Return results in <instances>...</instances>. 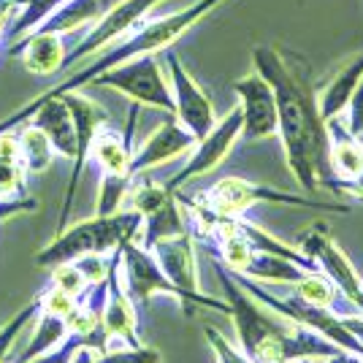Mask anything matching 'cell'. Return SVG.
I'll use <instances>...</instances> for the list:
<instances>
[{"label":"cell","mask_w":363,"mask_h":363,"mask_svg":"<svg viewBox=\"0 0 363 363\" xmlns=\"http://www.w3.org/2000/svg\"><path fill=\"white\" fill-rule=\"evenodd\" d=\"M141 230V214L136 209H120L114 214H95L90 220L74 223L55 233V239L35 255V263L44 269H55L60 263H71L82 255H111L122 242L136 239Z\"/></svg>","instance_id":"3"},{"label":"cell","mask_w":363,"mask_h":363,"mask_svg":"<svg viewBox=\"0 0 363 363\" xmlns=\"http://www.w3.org/2000/svg\"><path fill=\"white\" fill-rule=\"evenodd\" d=\"M65 101V106L71 108V117H74L76 125V155H74V171H71V179H68V190H65V198H62L60 206V217H57V233L68 225V214H71V206H74L76 190H79V182H82V174L90 163V147L95 133L108 122L106 108L101 104H95L92 98L82 95L79 90L74 92H62L57 95Z\"/></svg>","instance_id":"8"},{"label":"cell","mask_w":363,"mask_h":363,"mask_svg":"<svg viewBox=\"0 0 363 363\" xmlns=\"http://www.w3.org/2000/svg\"><path fill=\"white\" fill-rule=\"evenodd\" d=\"M252 68L272 84L277 98V136L282 138L290 174L303 193H318L320 187L339 193V179L328 160L331 130L320 117L315 95L274 46L260 44L252 49Z\"/></svg>","instance_id":"1"},{"label":"cell","mask_w":363,"mask_h":363,"mask_svg":"<svg viewBox=\"0 0 363 363\" xmlns=\"http://www.w3.org/2000/svg\"><path fill=\"white\" fill-rule=\"evenodd\" d=\"M76 263V269L82 272V277L87 279V285H98L108 277V266H111V255H82L71 260Z\"/></svg>","instance_id":"31"},{"label":"cell","mask_w":363,"mask_h":363,"mask_svg":"<svg viewBox=\"0 0 363 363\" xmlns=\"http://www.w3.org/2000/svg\"><path fill=\"white\" fill-rule=\"evenodd\" d=\"M65 52H68L65 35L46 30H30L28 35L16 38L14 44H9V55L11 57H22L25 71L35 76L60 74Z\"/></svg>","instance_id":"15"},{"label":"cell","mask_w":363,"mask_h":363,"mask_svg":"<svg viewBox=\"0 0 363 363\" xmlns=\"http://www.w3.org/2000/svg\"><path fill=\"white\" fill-rule=\"evenodd\" d=\"M336 363H363V358H358V355H345L342 361H336Z\"/></svg>","instance_id":"39"},{"label":"cell","mask_w":363,"mask_h":363,"mask_svg":"<svg viewBox=\"0 0 363 363\" xmlns=\"http://www.w3.org/2000/svg\"><path fill=\"white\" fill-rule=\"evenodd\" d=\"M331 130V150H328V160H331L333 177L339 179V193L342 184L352 182L363 171V147L358 138H352L347 130H336L333 125H328Z\"/></svg>","instance_id":"21"},{"label":"cell","mask_w":363,"mask_h":363,"mask_svg":"<svg viewBox=\"0 0 363 363\" xmlns=\"http://www.w3.org/2000/svg\"><path fill=\"white\" fill-rule=\"evenodd\" d=\"M233 92L239 95L236 106L242 111L244 141H263L277 136V98L272 84L252 68L247 76H239L233 82Z\"/></svg>","instance_id":"13"},{"label":"cell","mask_w":363,"mask_h":363,"mask_svg":"<svg viewBox=\"0 0 363 363\" xmlns=\"http://www.w3.org/2000/svg\"><path fill=\"white\" fill-rule=\"evenodd\" d=\"M345 114H347L345 130H347L352 138H361L363 136V76H361V82H358V87H355V92H352V98H350Z\"/></svg>","instance_id":"34"},{"label":"cell","mask_w":363,"mask_h":363,"mask_svg":"<svg viewBox=\"0 0 363 363\" xmlns=\"http://www.w3.org/2000/svg\"><path fill=\"white\" fill-rule=\"evenodd\" d=\"M203 333H206V342H209V347H212V352H214V363H252V358H250L244 350L233 347L217 328L206 325Z\"/></svg>","instance_id":"29"},{"label":"cell","mask_w":363,"mask_h":363,"mask_svg":"<svg viewBox=\"0 0 363 363\" xmlns=\"http://www.w3.org/2000/svg\"><path fill=\"white\" fill-rule=\"evenodd\" d=\"M298 250L331 279L333 285L339 288V293L363 315L361 277L352 269V263L347 260V255L336 247V242H331V236H328V230H325L323 223H318V225L309 228V230H303L301 236H298Z\"/></svg>","instance_id":"11"},{"label":"cell","mask_w":363,"mask_h":363,"mask_svg":"<svg viewBox=\"0 0 363 363\" xmlns=\"http://www.w3.org/2000/svg\"><path fill=\"white\" fill-rule=\"evenodd\" d=\"M339 320L345 323V328L355 336V342L363 347V315H358V312H350V315H339Z\"/></svg>","instance_id":"36"},{"label":"cell","mask_w":363,"mask_h":363,"mask_svg":"<svg viewBox=\"0 0 363 363\" xmlns=\"http://www.w3.org/2000/svg\"><path fill=\"white\" fill-rule=\"evenodd\" d=\"M193 147H196V136L168 114V120L163 125H157L150 136L144 138V144L138 150H133L128 174L136 179V177L147 174L152 168L166 166V163L177 160V157L190 155Z\"/></svg>","instance_id":"14"},{"label":"cell","mask_w":363,"mask_h":363,"mask_svg":"<svg viewBox=\"0 0 363 363\" xmlns=\"http://www.w3.org/2000/svg\"><path fill=\"white\" fill-rule=\"evenodd\" d=\"M108 6H111L108 0H65L60 9H55L35 30L68 35V33H76L82 28H92L101 16L106 14Z\"/></svg>","instance_id":"18"},{"label":"cell","mask_w":363,"mask_h":363,"mask_svg":"<svg viewBox=\"0 0 363 363\" xmlns=\"http://www.w3.org/2000/svg\"><path fill=\"white\" fill-rule=\"evenodd\" d=\"M225 0H196L190 6H184L182 11H174V14L157 16V19H144L138 28L128 33L125 38H120L117 44H111L108 49L98 52L92 62L76 68L68 79H62L60 84L49 87L46 92H41L38 98H57L62 92H74L79 87H90V82L98 74H104L114 65H122V62L133 60V57H141V55H160L179 41L187 30H193L198 22H203L206 16L212 14L214 9H220Z\"/></svg>","instance_id":"2"},{"label":"cell","mask_w":363,"mask_h":363,"mask_svg":"<svg viewBox=\"0 0 363 363\" xmlns=\"http://www.w3.org/2000/svg\"><path fill=\"white\" fill-rule=\"evenodd\" d=\"M120 277L125 293L138 306H147L152 296H157V293L171 296L182 303V293L168 282L166 274L160 272L155 255L150 250H144L136 239H128L120 244Z\"/></svg>","instance_id":"12"},{"label":"cell","mask_w":363,"mask_h":363,"mask_svg":"<svg viewBox=\"0 0 363 363\" xmlns=\"http://www.w3.org/2000/svg\"><path fill=\"white\" fill-rule=\"evenodd\" d=\"M0 363H6V358H0Z\"/></svg>","instance_id":"40"},{"label":"cell","mask_w":363,"mask_h":363,"mask_svg":"<svg viewBox=\"0 0 363 363\" xmlns=\"http://www.w3.org/2000/svg\"><path fill=\"white\" fill-rule=\"evenodd\" d=\"M201 206H206L214 214H225V217H242L247 209H252L257 203H282V206H301V209H320V212H342L347 214L350 206L345 203H320L309 196H296L285 193L269 184H257V182L242 179V177H225V179L214 182L209 190L198 193L196 198Z\"/></svg>","instance_id":"4"},{"label":"cell","mask_w":363,"mask_h":363,"mask_svg":"<svg viewBox=\"0 0 363 363\" xmlns=\"http://www.w3.org/2000/svg\"><path fill=\"white\" fill-rule=\"evenodd\" d=\"M293 288H296V296H298L301 301L312 303V306H323V309H336V303L342 298L339 288H336L320 269L306 272Z\"/></svg>","instance_id":"25"},{"label":"cell","mask_w":363,"mask_h":363,"mask_svg":"<svg viewBox=\"0 0 363 363\" xmlns=\"http://www.w3.org/2000/svg\"><path fill=\"white\" fill-rule=\"evenodd\" d=\"M90 84L120 92L138 106H150L163 111V114H174L171 84H168V76L163 74V68L157 62V55H141V57H133L122 65H114V68L95 76Z\"/></svg>","instance_id":"5"},{"label":"cell","mask_w":363,"mask_h":363,"mask_svg":"<svg viewBox=\"0 0 363 363\" xmlns=\"http://www.w3.org/2000/svg\"><path fill=\"white\" fill-rule=\"evenodd\" d=\"M95 363H160V352L147 345H117L98 350Z\"/></svg>","instance_id":"27"},{"label":"cell","mask_w":363,"mask_h":363,"mask_svg":"<svg viewBox=\"0 0 363 363\" xmlns=\"http://www.w3.org/2000/svg\"><path fill=\"white\" fill-rule=\"evenodd\" d=\"M14 130L19 141V163L25 174H44L55 160V150L44 136V130H38L33 122H22Z\"/></svg>","instance_id":"23"},{"label":"cell","mask_w":363,"mask_h":363,"mask_svg":"<svg viewBox=\"0 0 363 363\" xmlns=\"http://www.w3.org/2000/svg\"><path fill=\"white\" fill-rule=\"evenodd\" d=\"M65 336H68V318L55 315V312H46V309L38 306L35 328H33V333H30V342H28V347L22 350V355H19L16 363H28V361H33V358H38V355H44V352H49L52 347H57Z\"/></svg>","instance_id":"22"},{"label":"cell","mask_w":363,"mask_h":363,"mask_svg":"<svg viewBox=\"0 0 363 363\" xmlns=\"http://www.w3.org/2000/svg\"><path fill=\"white\" fill-rule=\"evenodd\" d=\"M49 288L65 290V293H71L76 298H82V296L90 290V285H87V279L82 277V272L76 269V263H60V266L52 269Z\"/></svg>","instance_id":"28"},{"label":"cell","mask_w":363,"mask_h":363,"mask_svg":"<svg viewBox=\"0 0 363 363\" xmlns=\"http://www.w3.org/2000/svg\"><path fill=\"white\" fill-rule=\"evenodd\" d=\"M157 3H163V0H120V3L108 6L106 14L92 25L90 30H87V35L65 52L62 71H74V68H79L87 57L104 52V49H108L111 44H117L120 38H125L128 33L133 30V28H138V25L150 16V11Z\"/></svg>","instance_id":"7"},{"label":"cell","mask_w":363,"mask_h":363,"mask_svg":"<svg viewBox=\"0 0 363 363\" xmlns=\"http://www.w3.org/2000/svg\"><path fill=\"white\" fill-rule=\"evenodd\" d=\"M166 62H168V84H171V95H174V120L184 125L193 136L203 138L217 122V111H214L212 98L206 90L198 84L193 74L184 68L177 52L166 49Z\"/></svg>","instance_id":"10"},{"label":"cell","mask_w":363,"mask_h":363,"mask_svg":"<svg viewBox=\"0 0 363 363\" xmlns=\"http://www.w3.org/2000/svg\"><path fill=\"white\" fill-rule=\"evenodd\" d=\"M95 352L98 350L92 347H79L74 352V358H71V363H95Z\"/></svg>","instance_id":"38"},{"label":"cell","mask_w":363,"mask_h":363,"mask_svg":"<svg viewBox=\"0 0 363 363\" xmlns=\"http://www.w3.org/2000/svg\"><path fill=\"white\" fill-rule=\"evenodd\" d=\"M179 233H187V228H184V217H182V209L179 203H177V193H174L157 209H152L150 214L141 217V230H138L136 239L144 250H150L155 242L179 236Z\"/></svg>","instance_id":"20"},{"label":"cell","mask_w":363,"mask_h":363,"mask_svg":"<svg viewBox=\"0 0 363 363\" xmlns=\"http://www.w3.org/2000/svg\"><path fill=\"white\" fill-rule=\"evenodd\" d=\"M239 138H242V111H239V106H233L225 117H217L214 128L206 136L198 138L196 147L187 155V163L182 166L179 174H174L166 182V187L171 193H177L187 182H193L198 177L214 171L230 155V150L236 147Z\"/></svg>","instance_id":"9"},{"label":"cell","mask_w":363,"mask_h":363,"mask_svg":"<svg viewBox=\"0 0 363 363\" xmlns=\"http://www.w3.org/2000/svg\"><path fill=\"white\" fill-rule=\"evenodd\" d=\"M138 120V104L130 106V117H128V128L125 133L111 130L108 125H104L90 147V160L98 166L101 174H128L130 157H133V130H136ZM130 177V174H128Z\"/></svg>","instance_id":"16"},{"label":"cell","mask_w":363,"mask_h":363,"mask_svg":"<svg viewBox=\"0 0 363 363\" xmlns=\"http://www.w3.org/2000/svg\"><path fill=\"white\" fill-rule=\"evenodd\" d=\"M25 212H35V201L33 198H11V201H3L0 198V223L3 220H11L16 214H25Z\"/></svg>","instance_id":"35"},{"label":"cell","mask_w":363,"mask_h":363,"mask_svg":"<svg viewBox=\"0 0 363 363\" xmlns=\"http://www.w3.org/2000/svg\"><path fill=\"white\" fill-rule=\"evenodd\" d=\"M25 168L19 163H9V160H0V198L3 201H11V198L25 196Z\"/></svg>","instance_id":"30"},{"label":"cell","mask_w":363,"mask_h":363,"mask_svg":"<svg viewBox=\"0 0 363 363\" xmlns=\"http://www.w3.org/2000/svg\"><path fill=\"white\" fill-rule=\"evenodd\" d=\"M342 193H345V196L358 198V201H363V171L352 182H345V184H342Z\"/></svg>","instance_id":"37"},{"label":"cell","mask_w":363,"mask_h":363,"mask_svg":"<svg viewBox=\"0 0 363 363\" xmlns=\"http://www.w3.org/2000/svg\"><path fill=\"white\" fill-rule=\"evenodd\" d=\"M62 3L65 0H19V11L14 14L9 30H6V41L14 44L16 38H22L30 30H35L55 9H60Z\"/></svg>","instance_id":"24"},{"label":"cell","mask_w":363,"mask_h":363,"mask_svg":"<svg viewBox=\"0 0 363 363\" xmlns=\"http://www.w3.org/2000/svg\"><path fill=\"white\" fill-rule=\"evenodd\" d=\"M130 184H133V177H128V174H101V184H98V206H95V214L106 217V214L120 212L122 203L128 201Z\"/></svg>","instance_id":"26"},{"label":"cell","mask_w":363,"mask_h":363,"mask_svg":"<svg viewBox=\"0 0 363 363\" xmlns=\"http://www.w3.org/2000/svg\"><path fill=\"white\" fill-rule=\"evenodd\" d=\"M79 347H87V345H84V339H82V336H76V333H68L57 347H52L49 352L38 355V358H33V361H28V363H71V358H74V352Z\"/></svg>","instance_id":"32"},{"label":"cell","mask_w":363,"mask_h":363,"mask_svg":"<svg viewBox=\"0 0 363 363\" xmlns=\"http://www.w3.org/2000/svg\"><path fill=\"white\" fill-rule=\"evenodd\" d=\"M150 252L155 255L160 272L168 277V282L182 293V306L193 309V306H203V309H214V312H225L228 303L225 298H212L206 293H201L198 288V269H196V247L190 233H179L171 239H160L150 247Z\"/></svg>","instance_id":"6"},{"label":"cell","mask_w":363,"mask_h":363,"mask_svg":"<svg viewBox=\"0 0 363 363\" xmlns=\"http://www.w3.org/2000/svg\"><path fill=\"white\" fill-rule=\"evenodd\" d=\"M306 272L309 269H303V266L293 263L288 257L257 250L252 244V255H250V263L242 272V277L252 279L257 285H263V282H269V285H296Z\"/></svg>","instance_id":"19"},{"label":"cell","mask_w":363,"mask_h":363,"mask_svg":"<svg viewBox=\"0 0 363 363\" xmlns=\"http://www.w3.org/2000/svg\"><path fill=\"white\" fill-rule=\"evenodd\" d=\"M361 76H363V52L358 57H352L350 62H345V65L328 79V84L315 95L318 111L325 125H328V122H336L345 114V108H347L350 98H352V92L358 87V82H361Z\"/></svg>","instance_id":"17"},{"label":"cell","mask_w":363,"mask_h":363,"mask_svg":"<svg viewBox=\"0 0 363 363\" xmlns=\"http://www.w3.org/2000/svg\"><path fill=\"white\" fill-rule=\"evenodd\" d=\"M38 303H41V309H46V312H55V315L68 318V315L76 309L79 298H76V296H71V293H65V290L49 288L46 293H41V296H38Z\"/></svg>","instance_id":"33"}]
</instances>
